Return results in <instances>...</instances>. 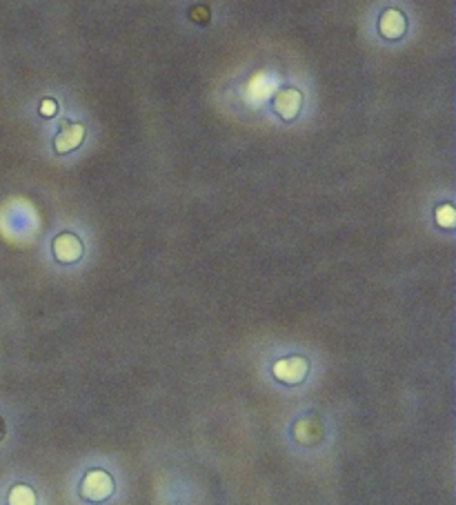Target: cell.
Returning a JSON list of instances; mask_svg holds the SVG:
<instances>
[{"instance_id":"cell-1","label":"cell","mask_w":456,"mask_h":505,"mask_svg":"<svg viewBox=\"0 0 456 505\" xmlns=\"http://www.w3.org/2000/svg\"><path fill=\"white\" fill-rule=\"evenodd\" d=\"M112 492H114V479L109 477V472L101 468L89 470L81 481V497L87 501H94V503L105 501L112 497Z\"/></svg>"},{"instance_id":"cell-2","label":"cell","mask_w":456,"mask_h":505,"mask_svg":"<svg viewBox=\"0 0 456 505\" xmlns=\"http://www.w3.org/2000/svg\"><path fill=\"white\" fill-rule=\"evenodd\" d=\"M307 372H310V363L303 356H285L272 365V374L285 385H299L305 381Z\"/></svg>"},{"instance_id":"cell-3","label":"cell","mask_w":456,"mask_h":505,"mask_svg":"<svg viewBox=\"0 0 456 505\" xmlns=\"http://www.w3.org/2000/svg\"><path fill=\"white\" fill-rule=\"evenodd\" d=\"M52 252L58 263H65V265L76 263L83 256V241L72 232H63L54 239Z\"/></svg>"},{"instance_id":"cell-4","label":"cell","mask_w":456,"mask_h":505,"mask_svg":"<svg viewBox=\"0 0 456 505\" xmlns=\"http://www.w3.org/2000/svg\"><path fill=\"white\" fill-rule=\"evenodd\" d=\"M303 107V94L296 87H285L279 89L274 96V112L279 114L283 121H294L301 114Z\"/></svg>"},{"instance_id":"cell-5","label":"cell","mask_w":456,"mask_h":505,"mask_svg":"<svg viewBox=\"0 0 456 505\" xmlns=\"http://www.w3.org/2000/svg\"><path fill=\"white\" fill-rule=\"evenodd\" d=\"M274 89H276V81H274V76L272 74H267V72H256L252 78H250V83H247L245 87V96H247V101L250 103H263L267 101L272 94H274Z\"/></svg>"},{"instance_id":"cell-6","label":"cell","mask_w":456,"mask_h":505,"mask_svg":"<svg viewBox=\"0 0 456 505\" xmlns=\"http://www.w3.org/2000/svg\"><path fill=\"white\" fill-rule=\"evenodd\" d=\"M83 141H85V127L81 123H67L54 138V150H56V154L74 152Z\"/></svg>"},{"instance_id":"cell-7","label":"cell","mask_w":456,"mask_h":505,"mask_svg":"<svg viewBox=\"0 0 456 505\" xmlns=\"http://www.w3.org/2000/svg\"><path fill=\"white\" fill-rule=\"evenodd\" d=\"M405 16L399 12V9H385L379 18V32L383 38H390V41H396L405 34Z\"/></svg>"},{"instance_id":"cell-8","label":"cell","mask_w":456,"mask_h":505,"mask_svg":"<svg viewBox=\"0 0 456 505\" xmlns=\"http://www.w3.org/2000/svg\"><path fill=\"white\" fill-rule=\"evenodd\" d=\"M294 439L303 445H316L323 439V425L319 419L307 417L294 423Z\"/></svg>"},{"instance_id":"cell-9","label":"cell","mask_w":456,"mask_h":505,"mask_svg":"<svg viewBox=\"0 0 456 505\" xmlns=\"http://www.w3.org/2000/svg\"><path fill=\"white\" fill-rule=\"evenodd\" d=\"M9 505H36V494L29 485H16L9 494Z\"/></svg>"},{"instance_id":"cell-10","label":"cell","mask_w":456,"mask_h":505,"mask_svg":"<svg viewBox=\"0 0 456 505\" xmlns=\"http://www.w3.org/2000/svg\"><path fill=\"white\" fill-rule=\"evenodd\" d=\"M436 223H439L441 227H450L454 225V207L450 205V203H443V205H439L436 207Z\"/></svg>"},{"instance_id":"cell-11","label":"cell","mask_w":456,"mask_h":505,"mask_svg":"<svg viewBox=\"0 0 456 505\" xmlns=\"http://www.w3.org/2000/svg\"><path fill=\"white\" fill-rule=\"evenodd\" d=\"M190 18H192V21H196V23H201V25L210 23V9L203 7V5L192 7L190 9Z\"/></svg>"},{"instance_id":"cell-12","label":"cell","mask_w":456,"mask_h":505,"mask_svg":"<svg viewBox=\"0 0 456 505\" xmlns=\"http://www.w3.org/2000/svg\"><path fill=\"white\" fill-rule=\"evenodd\" d=\"M38 112H41L43 118H52L58 112V105H56L54 98H45V101H41V107H38Z\"/></svg>"},{"instance_id":"cell-13","label":"cell","mask_w":456,"mask_h":505,"mask_svg":"<svg viewBox=\"0 0 456 505\" xmlns=\"http://www.w3.org/2000/svg\"><path fill=\"white\" fill-rule=\"evenodd\" d=\"M3 437H5V423L0 421V441H3Z\"/></svg>"}]
</instances>
